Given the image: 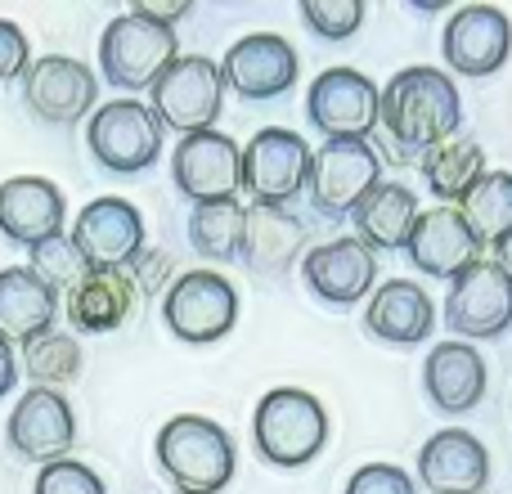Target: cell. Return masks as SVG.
<instances>
[{"mask_svg": "<svg viewBox=\"0 0 512 494\" xmlns=\"http://www.w3.org/2000/svg\"><path fill=\"white\" fill-rule=\"evenodd\" d=\"M463 126V99L445 72L405 68L387 81L378 108V131L387 140L391 162H414L427 149L454 140Z\"/></svg>", "mask_w": 512, "mask_h": 494, "instance_id": "cell-1", "label": "cell"}, {"mask_svg": "<svg viewBox=\"0 0 512 494\" xmlns=\"http://www.w3.org/2000/svg\"><path fill=\"white\" fill-rule=\"evenodd\" d=\"M162 477L176 494H221L234 481V441L203 414H180L153 441Z\"/></svg>", "mask_w": 512, "mask_h": 494, "instance_id": "cell-2", "label": "cell"}, {"mask_svg": "<svg viewBox=\"0 0 512 494\" xmlns=\"http://www.w3.org/2000/svg\"><path fill=\"white\" fill-rule=\"evenodd\" d=\"M252 445L270 468H306L328 445V409L301 387H274L252 414Z\"/></svg>", "mask_w": 512, "mask_h": 494, "instance_id": "cell-3", "label": "cell"}, {"mask_svg": "<svg viewBox=\"0 0 512 494\" xmlns=\"http://www.w3.org/2000/svg\"><path fill=\"white\" fill-rule=\"evenodd\" d=\"M180 59L176 27H158L140 14H117L99 36V72L117 90H153L158 77Z\"/></svg>", "mask_w": 512, "mask_h": 494, "instance_id": "cell-4", "label": "cell"}, {"mask_svg": "<svg viewBox=\"0 0 512 494\" xmlns=\"http://www.w3.org/2000/svg\"><path fill=\"white\" fill-rule=\"evenodd\" d=\"M382 185V158L369 140H324L310 153L306 198L319 216L342 221Z\"/></svg>", "mask_w": 512, "mask_h": 494, "instance_id": "cell-5", "label": "cell"}, {"mask_svg": "<svg viewBox=\"0 0 512 494\" xmlns=\"http://www.w3.org/2000/svg\"><path fill=\"white\" fill-rule=\"evenodd\" d=\"M153 95V113H158L162 131H180L185 135H203L216 131V117L225 108V77L221 63L203 59V54H180L167 72L158 77V86L149 90Z\"/></svg>", "mask_w": 512, "mask_h": 494, "instance_id": "cell-6", "label": "cell"}, {"mask_svg": "<svg viewBox=\"0 0 512 494\" xmlns=\"http://www.w3.org/2000/svg\"><path fill=\"white\" fill-rule=\"evenodd\" d=\"M454 342H495L512 328V279L495 256H481L450 283L441 306Z\"/></svg>", "mask_w": 512, "mask_h": 494, "instance_id": "cell-7", "label": "cell"}, {"mask_svg": "<svg viewBox=\"0 0 512 494\" xmlns=\"http://www.w3.org/2000/svg\"><path fill=\"white\" fill-rule=\"evenodd\" d=\"M162 319L189 346L221 342L239 319V292L221 270H185L162 292Z\"/></svg>", "mask_w": 512, "mask_h": 494, "instance_id": "cell-8", "label": "cell"}, {"mask_svg": "<svg viewBox=\"0 0 512 494\" xmlns=\"http://www.w3.org/2000/svg\"><path fill=\"white\" fill-rule=\"evenodd\" d=\"M86 144L95 162L117 176L149 171L162 153V122L140 99H108L86 122Z\"/></svg>", "mask_w": 512, "mask_h": 494, "instance_id": "cell-9", "label": "cell"}, {"mask_svg": "<svg viewBox=\"0 0 512 494\" xmlns=\"http://www.w3.org/2000/svg\"><path fill=\"white\" fill-rule=\"evenodd\" d=\"M382 90L369 72L328 68L310 81L306 117L324 140H369L378 131Z\"/></svg>", "mask_w": 512, "mask_h": 494, "instance_id": "cell-10", "label": "cell"}, {"mask_svg": "<svg viewBox=\"0 0 512 494\" xmlns=\"http://www.w3.org/2000/svg\"><path fill=\"white\" fill-rule=\"evenodd\" d=\"M310 176V144L288 126H261L243 144V189L252 203L288 207L306 189Z\"/></svg>", "mask_w": 512, "mask_h": 494, "instance_id": "cell-11", "label": "cell"}, {"mask_svg": "<svg viewBox=\"0 0 512 494\" xmlns=\"http://www.w3.org/2000/svg\"><path fill=\"white\" fill-rule=\"evenodd\" d=\"M68 239L90 270H126L144 256V216L126 198H95L77 212Z\"/></svg>", "mask_w": 512, "mask_h": 494, "instance_id": "cell-12", "label": "cell"}, {"mask_svg": "<svg viewBox=\"0 0 512 494\" xmlns=\"http://www.w3.org/2000/svg\"><path fill=\"white\" fill-rule=\"evenodd\" d=\"M23 99H27V108H32V117H41V122L72 126L95 113L99 77L81 59L41 54V59H32V68H27V77H23Z\"/></svg>", "mask_w": 512, "mask_h": 494, "instance_id": "cell-13", "label": "cell"}, {"mask_svg": "<svg viewBox=\"0 0 512 494\" xmlns=\"http://www.w3.org/2000/svg\"><path fill=\"white\" fill-rule=\"evenodd\" d=\"M171 176L176 189L189 203H225L243 189V149L221 131L185 135L171 158Z\"/></svg>", "mask_w": 512, "mask_h": 494, "instance_id": "cell-14", "label": "cell"}, {"mask_svg": "<svg viewBox=\"0 0 512 494\" xmlns=\"http://www.w3.org/2000/svg\"><path fill=\"white\" fill-rule=\"evenodd\" d=\"M221 77H225V90L265 104V99H279L297 86V50H292L288 36H274V32L243 36V41H234L225 50Z\"/></svg>", "mask_w": 512, "mask_h": 494, "instance_id": "cell-15", "label": "cell"}, {"mask_svg": "<svg viewBox=\"0 0 512 494\" xmlns=\"http://www.w3.org/2000/svg\"><path fill=\"white\" fill-rule=\"evenodd\" d=\"M5 436L14 445V454H23L27 463L50 468V463L68 459L72 441H77V418H72L68 396L32 387L27 396H18L14 414L5 423Z\"/></svg>", "mask_w": 512, "mask_h": 494, "instance_id": "cell-16", "label": "cell"}, {"mask_svg": "<svg viewBox=\"0 0 512 494\" xmlns=\"http://www.w3.org/2000/svg\"><path fill=\"white\" fill-rule=\"evenodd\" d=\"M441 54L450 63V72H459V77H490V72H499L512 54L508 14L495 5H463L445 23Z\"/></svg>", "mask_w": 512, "mask_h": 494, "instance_id": "cell-17", "label": "cell"}, {"mask_svg": "<svg viewBox=\"0 0 512 494\" xmlns=\"http://www.w3.org/2000/svg\"><path fill=\"white\" fill-rule=\"evenodd\" d=\"M486 247L477 243V234L468 230L459 207H432V212H418V225L405 243V256L418 274H432V279H459L463 270L481 261Z\"/></svg>", "mask_w": 512, "mask_h": 494, "instance_id": "cell-18", "label": "cell"}, {"mask_svg": "<svg viewBox=\"0 0 512 494\" xmlns=\"http://www.w3.org/2000/svg\"><path fill=\"white\" fill-rule=\"evenodd\" d=\"M301 279L328 306H355V301L373 297V279H378V256L360 239H333L319 243L301 256Z\"/></svg>", "mask_w": 512, "mask_h": 494, "instance_id": "cell-19", "label": "cell"}, {"mask_svg": "<svg viewBox=\"0 0 512 494\" xmlns=\"http://www.w3.org/2000/svg\"><path fill=\"white\" fill-rule=\"evenodd\" d=\"M68 225L63 189L45 176H14L0 185V234L23 247H36Z\"/></svg>", "mask_w": 512, "mask_h": 494, "instance_id": "cell-20", "label": "cell"}, {"mask_svg": "<svg viewBox=\"0 0 512 494\" xmlns=\"http://www.w3.org/2000/svg\"><path fill=\"white\" fill-rule=\"evenodd\" d=\"M418 477L432 494H481L490 481V454L463 427H445L418 450Z\"/></svg>", "mask_w": 512, "mask_h": 494, "instance_id": "cell-21", "label": "cell"}, {"mask_svg": "<svg viewBox=\"0 0 512 494\" xmlns=\"http://www.w3.org/2000/svg\"><path fill=\"white\" fill-rule=\"evenodd\" d=\"M364 328L387 346H423L436 333V306L414 279H387L364 306Z\"/></svg>", "mask_w": 512, "mask_h": 494, "instance_id": "cell-22", "label": "cell"}, {"mask_svg": "<svg viewBox=\"0 0 512 494\" xmlns=\"http://www.w3.org/2000/svg\"><path fill=\"white\" fill-rule=\"evenodd\" d=\"M486 360L472 342H436L423 364V387L441 414H468L486 396Z\"/></svg>", "mask_w": 512, "mask_h": 494, "instance_id": "cell-23", "label": "cell"}, {"mask_svg": "<svg viewBox=\"0 0 512 494\" xmlns=\"http://www.w3.org/2000/svg\"><path fill=\"white\" fill-rule=\"evenodd\" d=\"M54 315H59V292L41 274L27 265L0 270V342H36V337L54 333Z\"/></svg>", "mask_w": 512, "mask_h": 494, "instance_id": "cell-24", "label": "cell"}, {"mask_svg": "<svg viewBox=\"0 0 512 494\" xmlns=\"http://www.w3.org/2000/svg\"><path fill=\"white\" fill-rule=\"evenodd\" d=\"M306 256V225L288 212V207H248V225H243V261L252 274H288L292 261Z\"/></svg>", "mask_w": 512, "mask_h": 494, "instance_id": "cell-25", "label": "cell"}, {"mask_svg": "<svg viewBox=\"0 0 512 494\" xmlns=\"http://www.w3.org/2000/svg\"><path fill=\"white\" fill-rule=\"evenodd\" d=\"M351 225H355V239L373 252H405L409 234L418 225V198L409 185L400 180H382L369 198L351 212Z\"/></svg>", "mask_w": 512, "mask_h": 494, "instance_id": "cell-26", "label": "cell"}, {"mask_svg": "<svg viewBox=\"0 0 512 494\" xmlns=\"http://www.w3.org/2000/svg\"><path fill=\"white\" fill-rule=\"evenodd\" d=\"M135 306V279L126 270H90L68 292V324L77 333H113Z\"/></svg>", "mask_w": 512, "mask_h": 494, "instance_id": "cell-27", "label": "cell"}, {"mask_svg": "<svg viewBox=\"0 0 512 494\" xmlns=\"http://www.w3.org/2000/svg\"><path fill=\"white\" fill-rule=\"evenodd\" d=\"M481 176H486V149L468 135H454V140L423 153V180L432 198H441V207L463 203L481 185Z\"/></svg>", "mask_w": 512, "mask_h": 494, "instance_id": "cell-28", "label": "cell"}, {"mask_svg": "<svg viewBox=\"0 0 512 494\" xmlns=\"http://www.w3.org/2000/svg\"><path fill=\"white\" fill-rule=\"evenodd\" d=\"M243 225H248V207H239V198L198 203L185 221V239L203 261L230 265L243 256Z\"/></svg>", "mask_w": 512, "mask_h": 494, "instance_id": "cell-29", "label": "cell"}, {"mask_svg": "<svg viewBox=\"0 0 512 494\" xmlns=\"http://www.w3.org/2000/svg\"><path fill=\"white\" fill-rule=\"evenodd\" d=\"M459 212L477 234V243L495 252L512 234V171H486L481 185L459 203Z\"/></svg>", "mask_w": 512, "mask_h": 494, "instance_id": "cell-30", "label": "cell"}, {"mask_svg": "<svg viewBox=\"0 0 512 494\" xmlns=\"http://www.w3.org/2000/svg\"><path fill=\"white\" fill-rule=\"evenodd\" d=\"M18 369L32 378V387L59 391L63 382H72L81 373V346H77V337H68V333L36 337V342L23 346V360H18Z\"/></svg>", "mask_w": 512, "mask_h": 494, "instance_id": "cell-31", "label": "cell"}, {"mask_svg": "<svg viewBox=\"0 0 512 494\" xmlns=\"http://www.w3.org/2000/svg\"><path fill=\"white\" fill-rule=\"evenodd\" d=\"M27 270L41 274V279L50 283L54 292H59V288H68V292H72V288H77V283L90 274V265L81 261L77 243H72L68 234H54V239L27 247Z\"/></svg>", "mask_w": 512, "mask_h": 494, "instance_id": "cell-32", "label": "cell"}, {"mask_svg": "<svg viewBox=\"0 0 512 494\" xmlns=\"http://www.w3.org/2000/svg\"><path fill=\"white\" fill-rule=\"evenodd\" d=\"M301 18L319 41H351L364 23V0H301Z\"/></svg>", "mask_w": 512, "mask_h": 494, "instance_id": "cell-33", "label": "cell"}, {"mask_svg": "<svg viewBox=\"0 0 512 494\" xmlns=\"http://www.w3.org/2000/svg\"><path fill=\"white\" fill-rule=\"evenodd\" d=\"M32 494H108V490H104V477L95 468H86L81 459H59L50 468H41Z\"/></svg>", "mask_w": 512, "mask_h": 494, "instance_id": "cell-34", "label": "cell"}, {"mask_svg": "<svg viewBox=\"0 0 512 494\" xmlns=\"http://www.w3.org/2000/svg\"><path fill=\"white\" fill-rule=\"evenodd\" d=\"M346 494H418V486L396 463H364V468L346 481Z\"/></svg>", "mask_w": 512, "mask_h": 494, "instance_id": "cell-35", "label": "cell"}, {"mask_svg": "<svg viewBox=\"0 0 512 494\" xmlns=\"http://www.w3.org/2000/svg\"><path fill=\"white\" fill-rule=\"evenodd\" d=\"M32 68V45H27L23 27L0 18V81H18Z\"/></svg>", "mask_w": 512, "mask_h": 494, "instance_id": "cell-36", "label": "cell"}, {"mask_svg": "<svg viewBox=\"0 0 512 494\" xmlns=\"http://www.w3.org/2000/svg\"><path fill=\"white\" fill-rule=\"evenodd\" d=\"M131 14L149 18L158 27H176V18L189 14V0H131Z\"/></svg>", "mask_w": 512, "mask_h": 494, "instance_id": "cell-37", "label": "cell"}, {"mask_svg": "<svg viewBox=\"0 0 512 494\" xmlns=\"http://www.w3.org/2000/svg\"><path fill=\"white\" fill-rule=\"evenodd\" d=\"M14 382H18V355L9 342H0V400L14 391Z\"/></svg>", "mask_w": 512, "mask_h": 494, "instance_id": "cell-38", "label": "cell"}, {"mask_svg": "<svg viewBox=\"0 0 512 494\" xmlns=\"http://www.w3.org/2000/svg\"><path fill=\"white\" fill-rule=\"evenodd\" d=\"M495 261L504 265V270H508V279H512V234H508V239L495 247Z\"/></svg>", "mask_w": 512, "mask_h": 494, "instance_id": "cell-39", "label": "cell"}]
</instances>
